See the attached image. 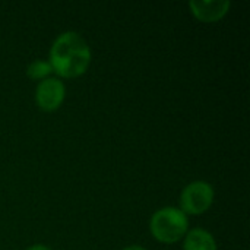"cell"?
Masks as SVG:
<instances>
[{
    "instance_id": "obj_1",
    "label": "cell",
    "mask_w": 250,
    "mask_h": 250,
    "mask_svg": "<svg viewBox=\"0 0 250 250\" xmlns=\"http://www.w3.org/2000/svg\"><path fill=\"white\" fill-rule=\"evenodd\" d=\"M50 66L62 78H78L86 72L91 63V50L86 41L76 32L60 34L50 50Z\"/></svg>"
},
{
    "instance_id": "obj_2",
    "label": "cell",
    "mask_w": 250,
    "mask_h": 250,
    "mask_svg": "<svg viewBox=\"0 0 250 250\" xmlns=\"http://www.w3.org/2000/svg\"><path fill=\"white\" fill-rule=\"evenodd\" d=\"M186 214L173 207H166L157 211L149 223L151 234L161 243H176L188 233Z\"/></svg>"
},
{
    "instance_id": "obj_3",
    "label": "cell",
    "mask_w": 250,
    "mask_h": 250,
    "mask_svg": "<svg viewBox=\"0 0 250 250\" xmlns=\"http://www.w3.org/2000/svg\"><path fill=\"white\" fill-rule=\"evenodd\" d=\"M214 202V189L207 182H193L188 185L180 195V207L185 214L201 215L207 212Z\"/></svg>"
},
{
    "instance_id": "obj_4",
    "label": "cell",
    "mask_w": 250,
    "mask_h": 250,
    "mask_svg": "<svg viewBox=\"0 0 250 250\" xmlns=\"http://www.w3.org/2000/svg\"><path fill=\"white\" fill-rule=\"evenodd\" d=\"M66 88L60 79L47 78L41 81L35 89V103L44 111L57 110L64 100Z\"/></svg>"
},
{
    "instance_id": "obj_5",
    "label": "cell",
    "mask_w": 250,
    "mask_h": 250,
    "mask_svg": "<svg viewBox=\"0 0 250 250\" xmlns=\"http://www.w3.org/2000/svg\"><path fill=\"white\" fill-rule=\"evenodd\" d=\"M230 1L226 0H212V1H190L189 7L196 19L201 22L212 23L223 19L230 10Z\"/></svg>"
},
{
    "instance_id": "obj_6",
    "label": "cell",
    "mask_w": 250,
    "mask_h": 250,
    "mask_svg": "<svg viewBox=\"0 0 250 250\" xmlns=\"http://www.w3.org/2000/svg\"><path fill=\"white\" fill-rule=\"evenodd\" d=\"M185 250H217V243L212 234L204 229H193L186 234Z\"/></svg>"
},
{
    "instance_id": "obj_7",
    "label": "cell",
    "mask_w": 250,
    "mask_h": 250,
    "mask_svg": "<svg viewBox=\"0 0 250 250\" xmlns=\"http://www.w3.org/2000/svg\"><path fill=\"white\" fill-rule=\"evenodd\" d=\"M51 72H53V69H51L50 63L44 62V60H35L26 67V75L34 81H40V79L44 81L48 78V75Z\"/></svg>"
},
{
    "instance_id": "obj_8",
    "label": "cell",
    "mask_w": 250,
    "mask_h": 250,
    "mask_svg": "<svg viewBox=\"0 0 250 250\" xmlns=\"http://www.w3.org/2000/svg\"><path fill=\"white\" fill-rule=\"evenodd\" d=\"M26 250H51V249H50V248H47V246H42V245H34V246L28 248Z\"/></svg>"
},
{
    "instance_id": "obj_9",
    "label": "cell",
    "mask_w": 250,
    "mask_h": 250,
    "mask_svg": "<svg viewBox=\"0 0 250 250\" xmlns=\"http://www.w3.org/2000/svg\"><path fill=\"white\" fill-rule=\"evenodd\" d=\"M123 250H146L144 249V248H141V246H129V248H126V249Z\"/></svg>"
}]
</instances>
